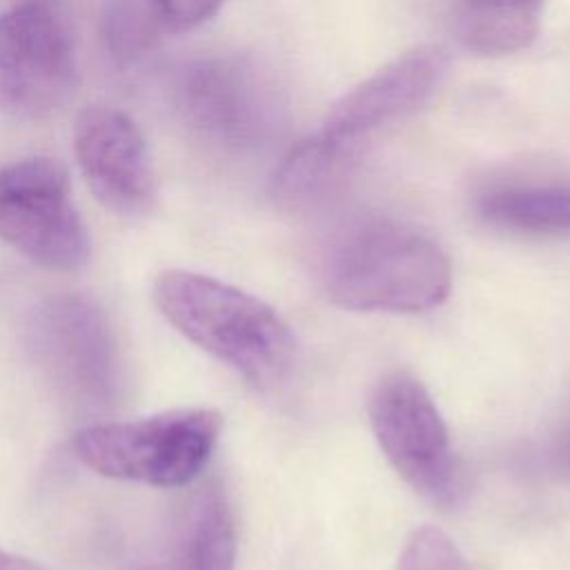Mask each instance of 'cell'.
<instances>
[{"mask_svg": "<svg viewBox=\"0 0 570 570\" xmlns=\"http://www.w3.org/2000/svg\"><path fill=\"white\" fill-rule=\"evenodd\" d=\"M29 347L78 410H111L125 385L122 356L105 309L85 294H58L31 314Z\"/></svg>", "mask_w": 570, "mask_h": 570, "instance_id": "obj_6", "label": "cell"}, {"mask_svg": "<svg viewBox=\"0 0 570 570\" xmlns=\"http://www.w3.org/2000/svg\"><path fill=\"white\" fill-rule=\"evenodd\" d=\"M225 0H109L102 40L111 58L131 62L163 40L209 20Z\"/></svg>", "mask_w": 570, "mask_h": 570, "instance_id": "obj_13", "label": "cell"}, {"mask_svg": "<svg viewBox=\"0 0 570 570\" xmlns=\"http://www.w3.org/2000/svg\"><path fill=\"white\" fill-rule=\"evenodd\" d=\"M236 521L225 490L203 485L185 505L163 557L147 570H234Z\"/></svg>", "mask_w": 570, "mask_h": 570, "instance_id": "obj_12", "label": "cell"}, {"mask_svg": "<svg viewBox=\"0 0 570 570\" xmlns=\"http://www.w3.org/2000/svg\"><path fill=\"white\" fill-rule=\"evenodd\" d=\"M154 301L185 338L261 390L281 385L296 363V338L281 314L234 285L167 269L156 278Z\"/></svg>", "mask_w": 570, "mask_h": 570, "instance_id": "obj_2", "label": "cell"}, {"mask_svg": "<svg viewBox=\"0 0 570 570\" xmlns=\"http://www.w3.org/2000/svg\"><path fill=\"white\" fill-rule=\"evenodd\" d=\"M169 96L183 125L232 154L267 147L285 118L276 82L240 56H205L180 65Z\"/></svg>", "mask_w": 570, "mask_h": 570, "instance_id": "obj_5", "label": "cell"}, {"mask_svg": "<svg viewBox=\"0 0 570 570\" xmlns=\"http://www.w3.org/2000/svg\"><path fill=\"white\" fill-rule=\"evenodd\" d=\"M78 167L96 198L120 216H145L156 203V171L138 125L111 107L85 109L73 127Z\"/></svg>", "mask_w": 570, "mask_h": 570, "instance_id": "obj_10", "label": "cell"}, {"mask_svg": "<svg viewBox=\"0 0 570 570\" xmlns=\"http://www.w3.org/2000/svg\"><path fill=\"white\" fill-rule=\"evenodd\" d=\"M0 570H45V568L27 557L0 550Z\"/></svg>", "mask_w": 570, "mask_h": 570, "instance_id": "obj_16", "label": "cell"}, {"mask_svg": "<svg viewBox=\"0 0 570 570\" xmlns=\"http://www.w3.org/2000/svg\"><path fill=\"white\" fill-rule=\"evenodd\" d=\"M543 0H461L459 40L479 56L517 53L537 38Z\"/></svg>", "mask_w": 570, "mask_h": 570, "instance_id": "obj_14", "label": "cell"}, {"mask_svg": "<svg viewBox=\"0 0 570 570\" xmlns=\"http://www.w3.org/2000/svg\"><path fill=\"white\" fill-rule=\"evenodd\" d=\"M450 289L452 263L445 249L430 234L390 218L350 232L325 267L327 298L356 312H428Z\"/></svg>", "mask_w": 570, "mask_h": 570, "instance_id": "obj_3", "label": "cell"}, {"mask_svg": "<svg viewBox=\"0 0 570 570\" xmlns=\"http://www.w3.org/2000/svg\"><path fill=\"white\" fill-rule=\"evenodd\" d=\"M450 58L439 45L414 47L350 89L281 158L272 191L289 205L312 203L334 189L374 140L425 105L448 73Z\"/></svg>", "mask_w": 570, "mask_h": 570, "instance_id": "obj_1", "label": "cell"}, {"mask_svg": "<svg viewBox=\"0 0 570 570\" xmlns=\"http://www.w3.org/2000/svg\"><path fill=\"white\" fill-rule=\"evenodd\" d=\"M78 65L60 18L40 2L0 16V114L42 118L73 96Z\"/></svg>", "mask_w": 570, "mask_h": 570, "instance_id": "obj_9", "label": "cell"}, {"mask_svg": "<svg viewBox=\"0 0 570 570\" xmlns=\"http://www.w3.org/2000/svg\"><path fill=\"white\" fill-rule=\"evenodd\" d=\"M0 240L47 269L73 272L87 263L89 234L58 160L0 165Z\"/></svg>", "mask_w": 570, "mask_h": 570, "instance_id": "obj_8", "label": "cell"}, {"mask_svg": "<svg viewBox=\"0 0 570 570\" xmlns=\"http://www.w3.org/2000/svg\"><path fill=\"white\" fill-rule=\"evenodd\" d=\"M479 218L523 234H570V174H517L485 185Z\"/></svg>", "mask_w": 570, "mask_h": 570, "instance_id": "obj_11", "label": "cell"}, {"mask_svg": "<svg viewBox=\"0 0 570 570\" xmlns=\"http://www.w3.org/2000/svg\"><path fill=\"white\" fill-rule=\"evenodd\" d=\"M223 416L212 407H180L131 421L85 425L73 434L76 459L100 476L154 488L191 483L209 463Z\"/></svg>", "mask_w": 570, "mask_h": 570, "instance_id": "obj_4", "label": "cell"}, {"mask_svg": "<svg viewBox=\"0 0 570 570\" xmlns=\"http://www.w3.org/2000/svg\"><path fill=\"white\" fill-rule=\"evenodd\" d=\"M367 416L385 459L416 494L443 510L461 503V461L432 394L416 376L385 374L370 394Z\"/></svg>", "mask_w": 570, "mask_h": 570, "instance_id": "obj_7", "label": "cell"}, {"mask_svg": "<svg viewBox=\"0 0 570 570\" xmlns=\"http://www.w3.org/2000/svg\"><path fill=\"white\" fill-rule=\"evenodd\" d=\"M396 570H470V566L443 530L421 525L405 539Z\"/></svg>", "mask_w": 570, "mask_h": 570, "instance_id": "obj_15", "label": "cell"}]
</instances>
